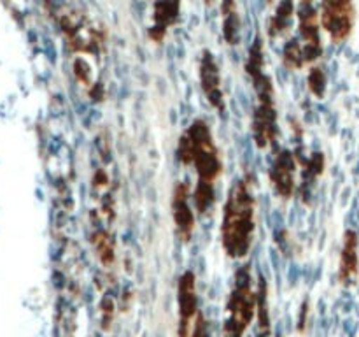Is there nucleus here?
Masks as SVG:
<instances>
[{
	"label": "nucleus",
	"mask_w": 359,
	"mask_h": 337,
	"mask_svg": "<svg viewBox=\"0 0 359 337\" xmlns=\"http://www.w3.org/2000/svg\"><path fill=\"white\" fill-rule=\"evenodd\" d=\"M91 248L100 265L112 267L116 262V242L109 230L105 228H95L90 235Z\"/></svg>",
	"instance_id": "14"
},
{
	"label": "nucleus",
	"mask_w": 359,
	"mask_h": 337,
	"mask_svg": "<svg viewBox=\"0 0 359 337\" xmlns=\"http://www.w3.org/2000/svg\"><path fill=\"white\" fill-rule=\"evenodd\" d=\"M300 2L302 4H312V2H314V0H300Z\"/></svg>",
	"instance_id": "26"
},
{
	"label": "nucleus",
	"mask_w": 359,
	"mask_h": 337,
	"mask_svg": "<svg viewBox=\"0 0 359 337\" xmlns=\"http://www.w3.org/2000/svg\"><path fill=\"white\" fill-rule=\"evenodd\" d=\"M238 32H241V20H238L237 9L223 13V37L226 39L228 44H237Z\"/></svg>",
	"instance_id": "20"
},
{
	"label": "nucleus",
	"mask_w": 359,
	"mask_h": 337,
	"mask_svg": "<svg viewBox=\"0 0 359 337\" xmlns=\"http://www.w3.org/2000/svg\"><path fill=\"white\" fill-rule=\"evenodd\" d=\"M305 83H307V90L312 97L318 98V100L325 98L326 90H328V77H326L325 69L312 65L307 72V81Z\"/></svg>",
	"instance_id": "19"
},
{
	"label": "nucleus",
	"mask_w": 359,
	"mask_h": 337,
	"mask_svg": "<svg viewBox=\"0 0 359 337\" xmlns=\"http://www.w3.org/2000/svg\"><path fill=\"white\" fill-rule=\"evenodd\" d=\"M191 204L196 214H207L216 204V185L196 181L191 190Z\"/></svg>",
	"instance_id": "16"
},
{
	"label": "nucleus",
	"mask_w": 359,
	"mask_h": 337,
	"mask_svg": "<svg viewBox=\"0 0 359 337\" xmlns=\"http://www.w3.org/2000/svg\"><path fill=\"white\" fill-rule=\"evenodd\" d=\"M177 336L191 337L193 323L198 311V291H196V276L193 270H184L177 279Z\"/></svg>",
	"instance_id": "7"
},
{
	"label": "nucleus",
	"mask_w": 359,
	"mask_h": 337,
	"mask_svg": "<svg viewBox=\"0 0 359 337\" xmlns=\"http://www.w3.org/2000/svg\"><path fill=\"white\" fill-rule=\"evenodd\" d=\"M298 28H300V42L304 48L305 63L314 65L316 60L321 58V23H319V14L312 7V4H302L298 11Z\"/></svg>",
	"instance_id": "10"
},
{
	"label": "nucleus",
	"mask_w": 359,
	"mask_h": 337,
	"mask_svg": "<svg viewBox=\"0 0 359 337\" xmlns=\"http://www.w3.org/2000/svg\"><path fill=\"white\" fill-rule=\"evenodd\" d=\"M175 158L184 167L195 168L196 181L216 185L224 172L221 151L209 123L203 118L193 119L179 136Z\"/></svg>",
	"instance_id": "2"
},
{
	"label": "nucleus",
	"mask_w": 359,
	"mask_h": 337,
	"mask_svg": "<svg viewBox=\"0 0 359 337\" xmlns=\"http://www.w3.org/2000/svg\"><path fill=\"white\" fill-rule=\"evenodd\" d=\"M74 74H76V79L79 81L81 84H84V86L90 90L91 86H93V70H91L90 63L86 62L84 58H77L76 62H74Z\"/></svg>",
	"instance_id": "21"
},
{
	"label": "nucleus",
	"mask_w": 359,
	"mask_h": 337,
	"mask_svg": "<svg viewBox=\"0 0 359 337\" xmlns=\"http://www.w3.org/2000/svg\"><path fill=\"white\" fill-rule=\"evenodd\" d=\"M298 167L300 161L294 151L279 150L273 154L269 167V183L273 195L283 202L293 199L298 192Z\"/></svg>",
	"instance_id": "4"
},
{
	"label": "nucleus",
	"mask_w": 359,
	"mask_h": 337,
	"mask_svg": "<svg viewBox=\"0 0 359 337\" xmlns=\"http://www.w3.org/2000/svg\"><path fill=\"white\" fill-rule=\"evenodd\" d=\"M198 81L207 104H209L217 114L223 116L224 112H226L223 77H221V69L219 65H217V60L214 58V55L210 51H203L202 56H200Z\"/></svg>",
	"instance_id": "9"
},
{
	"label": "nucleus",
	"mask_w": 359,
	"mask_h": 337,
	"mask_svg": "<svg viewBox=\"0 0 359 337\" xmlns=\"http://www.w3.org/2000/svg\"><path fill=\"white\" fill-rule=\"evenodd\" d=\"M256 237V193L251 178L235 179L226 193L221 218L219 239L224 255L245 260Z\"/></svg>",
	"instance_id": "1"
},
{
	"label": "nucleus",
	"mask_w": 359,
	"mask_h": 337,
	"mask_svg": "<svg viewBox=\"0 0 359 337\" xmlns=\"http://www.w3.org/2000/svg\"><path fill=\"white\" fill-rule=\"evenodd\" d=\"M181 13V0H156L153 7V27L149 28V39L156 44L163 42L167 30L177 23Z\"/></svg>",
	"instance_id": "11"
},
{
	"label": "nucleus",
	"mask_w": 359,
	"mask_h": 337,
	"mask_svg": "<svg viewBox=\"0 0 359 337\" xmlns=\"http://www.w3.org/2000/svg\"><path fill=\"white\" fill-rule=\"evenodd\" d=\"M191 185L188 181H177L172 190L170 211L175 235L181 242H189L196 230V211L191 204Z\"/></svg>",
	"instance_id": "6"
},
{
	"label": "nucleus",
	"mask_w": 359,
	"mask_h": 337,
	"mask_svg": "<svg viewBox=\"0 0 359 337\" xmlns=\"http://www.w3.org/2000/svg\"><path fill=\"white\" fill-rule=\"evenodd\" d=\"M258 291V304H256V337H272V312H270V290L269 281L263 276L256 281Z\"/></svg>",
	"instance_id": "13"
},
{
	"label": "nucleus",
	"mask_w": 359,
	"mask_h": 337,
	"mask_svg": "<svg viewBox=\"0 0 359 337\" xmlns=\"http://www.w3.org/2000/svg\"><path fill=\"white\" fill-rule=\"evenodd\" d=\"M245 74L249 76V79H255V77L266 74L265 70V46H263V39L256 37L255 42L251 44L248 53V60H245Z\"/></svg>",
	"instance_id": "17"
},
{
	"label": "nucleus",
	"mask_w": 359,
	"mask_h": 337,
	"mask_svg": "<svg viewBox=\"0 0 359 337\" xmlns=\"http://www.w3.org/2000/svg\"><path fill=\"white\" fill-rule=\"evenodd\" d=\"M100 316L104 326H107L112 322V316H114V304H112L111 298H104L100 304Z\"/></svg>",
	"instance_id": "24"
},
{
	"label": "nucleus",
	"mask_w": 359,
	"mask_h": 337,
	"mask_svg": "<svg viewBox=\"0 0 359 337\" xmlns=\"http://www.w3.org/2000/svg\"><path fill=\"white\" fill-rule=\"evenodd\" d=\"M359 237L354 230H347L344 235L342 249H340V262H339V277L340 283L349 284L354 279V274L358 272L359 255H358Z\"/></svg>",
	"instance_id": "12"
},
{
	"label": "nucleus",
	"mask_w": 359,
	"mask_h": 337,
	"mask_svg": "<svg viewBox=\"0 0 359 337\" xmlns=\"http://www.w3.org/2000/svg\"><path fill=\"white\" fill-rule=\"evenodd\" d=\"M109 185V176L107 172L104 171V168H98L97 172H95V178H93V186L97 190H102L105 188V186Z\"/></svg>",
	"instance_id": "25"
},
{
	"label": "nucleus",
	"mask_w": 359,
	"mask_h": 337,
	"mask_svg": "<svg viewBox=\"0 0 359 337\" xmlns=\"http://www.w3.org/2000/svg\"><path fill=\"white\" fill-rule=\"evenodd\" d=\"M283 65L284 69L291 70V72H297V70L304 69L307 63H305V56H304V48H302L300 39H290V41L284 44L283 48Z\"/></svg>",
	"instance_id": "18"
},
{
	"label": "nucleus",
	"mask_w": 359,
	"mask_h": 337,
	"mask_svg": "<svg viewBox=\"0 0 359 337\" xmlns=\"http://www.w3.org/2000/svg\"><path fill=\"white\" fill-rule=\"evenodd\" d=\"M309 312H311V304H309V300H304L300 305V315H298L297 319V330L300 333H304L305 329H307Z\"/></svg>",
	"instance_id": "22"
},
{
	"label": "nucleus",
	"mask_w": 359,
	"mask_h": 337,
	"mask_svg": "<svg viewBox=\"0 0 359 337\" xmlns=\"http://www.w3.org/2000/svg\"><path fill=\"white\" fill-rule=\"evenodd\" d=\"M251 137L258 150H270L279 137L277 102H256L251 114Z\"/></svg>",
	"instance_id": "8"
},
{
	"label": "nucleus",
	"mask_w": 359,
	"mask_h": 337,
	"mask_svg": "<svg viewBox=\"0 0 359 337\" xmlns=\"http://www.w3.org/2000/svg\"><path fill=\"white\" fill-rule=\"evenodd\" d=\"M256 291L251 263H242L233 276V284L224 304V322L221 329L223 337H245L249 326L256 319Z\"/></svg>",
	"instance_id": "3"
},
{
	"label": "nucleus",
	"mask_w": 359,
	"mask_h": 337,
	"mask_svg": "<svg viewBox=\"0 0 359 337\" xmlns=\"http://www.w3.org/2000/svg\"><path fill=\"white\" fill-rule=\"evenodd\" d=\"M353 0H321L319 23L332 42L340 44L346 41L353 30Z\"/></svg>",
	"instance_id": "5"
},
{
	"label": "nucleus",
	"mask_w": 359,
	"mask_h": 337,
	"mask_svg": "<svg viewBox=\"0 0 359 337\" xmlns=\"http://www.w3.org/2000/svg\"><path fill=\"white\" fill-rule=\"evenodd\" d=\"M294 18L293 0H279L276 13L272 14L269 21V35L272 39H279L290 32L291 23Z\"/></svg>",
	"instance_id": "15"
},
{
	"label": "nucleus",
	"mask_w": 359,
	"mask_h": 337,
	"mask_svg": "<svg viewBox=\"0 0 359 337\" xmlns=\"http://www.w3.org/2000/svg\"><path fill=\"white\" fill-rule=\"evenodd\" d=\"M191 337H209V329H207L205 316H203L202 312H200V315L196 316L195 323H193Z\"/></svg>",
	"instance_id": "23"
}]
</instances>
